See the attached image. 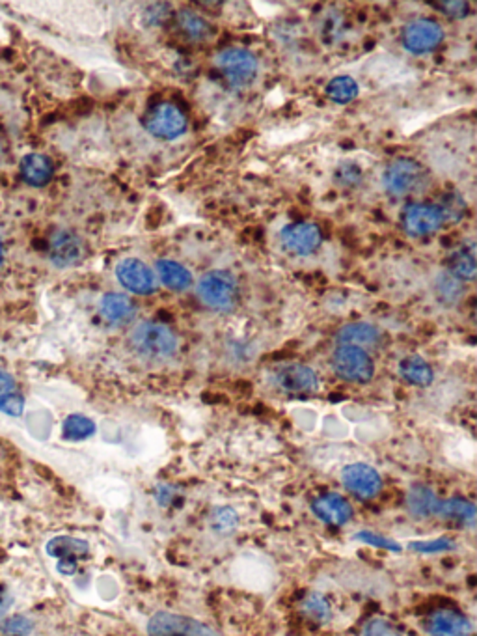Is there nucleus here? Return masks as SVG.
Listing matches in <instances>:
<instances>
[{
  "mask_svg": "<svg viewBox=\"0 0 477 636\" xmlns=\"http://www.w3.org/2000/svg\"><path fill=\"white\" fill-rule=\"evenodd\" d=\"M149 636H219L211 627L172 613H157L147 622Z\"/></svg>",
  "mask_w": 477,
  "mask_h": 636,
  "instance_id": "7",
  "label": "nucleus"
},
{
  "mask_svg": "<svg viewBox=\"0 0 477 636\" xmlns=\"http://www.w3.org/2000/svg\"><path fill=\"white\" fill-rule=\"evenodd\" d=\"M356 539H360L364 543H369V545H375V547H380V548H388V551H401V547L392 541V539H388V538H382L379 534H371V532H360V534H356Z\"/></svg>",
  "mask_w": 477,
  "mask_h": 636,
  "instance_id": "38",
  "label": "nucleus"
},
{
  "mask_svg": "<svg viewBox=\"0 0 477 636\" xmlns=\"http://www.w3.org/2000/svg\"><path fill=\"white\" fill-rule=\"evenodd\" d=\"M438 294L447 303L457 301L459 295H461V280H457L454 275H440V278H438Z\"/></svg>",
  "mask_w": 477,
  "mask_h": 636,
  "instance_id": "33",
  "label": "nucleus"
},
{
  "mask_svg": "<svg viewBox=\"0 0 477 636\" xmlns=\"http://www.w3.org/2000/svg\"><path fill=\"white\" fill-rule=\"evenodd\" d=\"M0 157H3V142H0Z\"/></svg>",
  "mask_w": 477,
  "mask_h": 636,
  "instance_id": "41",
  "label": "nucleus"
},
{
  "mask_svg": "<svg viewBox=\"0 0 477 636\" xmlns=\"http://www.w3.org/2000/svg\"><path fill=\"white\" fill-rule=\"evenodd\" d=\"M157 273L161 282L172 289V292H185L192 284V275L182 264L173 262V259H159Z\"/></svg>",
  "mask_w": 477,
  "mask_h": 636,
  "instance_id": "23",
  "label": "nucleus"
},
{
  "mask_svg": "<svg viewBox=\"0 0 477 636\" xmlns=\"http://www.w3.org/2000/svg\"><path fill=\"white\" fill-rule=\"evenodd\" d=\"M33 629H34V623L24 616H12L0 623V631L8 636H26Z\"/></svg>",
  "mask_w": 477,
  "mask_h": 636,
  "instance_id": "32",
  "label": "nucleus"
},
{
  "mask_svg": "<svg viewBox=\"0 0 477 636\" xmlns=\"http://www.w3.org/2000/svg\"><path fill=\"white\" fill-rule=\"evenodd\" d=\"M275 385L293 396L313 394L319 388L317 373L304 364H284L273 375Z\"/></svg>",
  "mask_w": 477,
  "mask_h": 636,
  "instance_id": "8",
  "label": "nucleus"
},
{
  "mask_svg": "<svg viewBox=\"0 0 477 636\" xmlns=\"http://www.w3.org/2000/svg\"><path fill=\"white\" fill-rule=\"evenodd\" d=\"M0 411L10 416H21L24 411V398L8 371L0 368Z\"/></svg>",
  "mask_w": 477,
  "mask_h": 636,
  "instance_id": "20",
  "label": "nucleus"
},
{
  "mask_svg": "<svg viewBox=\"0 0 477 636\" xmlns=\"http://www.w3.org/2000/svg\"><path fill=\"white\" fill-rule=\"evenodd\" d=\"M303 613H304L306 618H310L315 623L331 622V616H332L331 604H328V601L323 595H319V594H310L303 601Z\"/></svg>",
  "mask_w": 477,
  "mask_h": 636,
  "instance_id": "30",
  "label": "nucleus"
},
{
  "mask_svg": "<svg viewBox=\"0 0 477 636\" xmlns=\"http://www.w3.org/2000/svg\"><path fill=\"white\" fill-rule=\"evenodd\" d=\"M362 636H403L392 623H388L386 620H371L366 627H364V634Z\"/></svg>",
  "mask_w": 477,
  "mask_h": 636,
  "instance_id": "37",
  "label": "nucleus"
},
{
  "mask_svg": "<svg viewBox=\"0 0 477 636\" xmlns=\"http://www.w3.org/2000/svg\"><path fill=\"white\" fill-rule=\"evenodd\" d=\"M431 6L454 19H463L470 14V5L461 3V0H457V3H454V0H447V3H431Z\"/></svg>",
  "mask_w": 477,
  "mask_h": 636,
  "instance_id": "36",
  "label": "nucleus"
},
{
  "mask_svg": "<svg viewBox=\"0 0 477 636\" xmlns=\"http://www.w3.org/2000/svg\"><path fill=\"white\" fill-rule=\"evenodd\" d=\"M326 96L331 98L334 103L345 105L351 103L358 96V84L352 77H336L326 86Z\"/></svg>",
  "mask_w": 477,
  "mask_h": 636,
  "instance_id": "28",
  "label": "nucleus"
},
{
  "mask_svg": "<svg viewBox=\"0 0 477 636\" xmlns=\"http://www.w3.org/2000/svg\"><path fill=\"white\" fill-rule=\"evenodd\" d=\"M450 273L457 280H473L477 267H475V257L473 252L468 248H459L450 256Z\"/></svg>",
  "mask_w": 477,
  "mask_h": 636,
  "instance_id": "27",
  "label": "nucleus"
},
{
  "mask_svg": "<svg viewBox=\"0 0 477 636\" xmlns=\"http://www.w3.org/2000/svg\"><path fill=\"white\" fill-rule=\"evenodd\" d=\"M384 189L398 196H412L426 192L431 185V176L424 164L412 159H398L384 170Z\"/></svg>",
  "mask_w": 477,
  "mask_h": 636,
  "instance_id": "1",
  "label": "nucleus"
},
{
  "mask_svg": "<svg viewBox=\"0 0 477 636\" xmlns=\"http://www.w3.org/2000/svg\"><path fill=\"white\" fill-rule=\"evenodd\" d=\"M10 606H12V597L5 590H0V616H5L10 611Z\"/></svg>",
  "mask_w": 477,
  "mask_h": 636,
  "instance_id": "39",
  "label": "nucleus"
},
{
  "mask_svg": "<svg viewBox=\"0 0 477 636\" xmlns=\"http://www.w3.org/2000/svg\"><path fill=\"white\" fill-rule=\"evenodd\" d=\"M338 345H354L360 347L364 351L377 350L382 341V332L369 323H351L340 329L338 336Z\"/></svg>",
  "mask_w": 477,
  "mask_h": 636,
  "instance_id": "18",
  "label": "nucleus"
},
{
  "mask_svg": "<svg viewBox=\"0 0 477 636\" xmlns=\"http://www.w3.org/2000/svg\"><path fill=\"white\" fill-rule=\"evenodd\" d=\"M332 368L336 375L349 383L366 385L373 379L375 364L368 351L354 345H338L332 355Z\"/></svg>",
  "mask_w": 477,
  "mask_h": 636,
  "instance_id": "4",
  "label": "nucleus"
},
{
  "mask_svg": "<svg viewBox=\"0 0 477 636\" xmlns=\"http://www.w3.org/2000/svg\"><path fill=\"white\" fill-rule=\"evenodd\" d=\"M427 632L431 636H470L472 623L455 611H438L429 618Z\"/></svg>",
  "mask_w": 477,
  "mask_h": 636,
  "instance_id": "17",
  "label": "nucleus"
},
{
  "mask_svg": "<svg viewBox=\"0 0 477 636\" xmlns=\"http://www.w3.org/2000/svg\"><path fill=\"white\" fill-rule=\"evenodd\" d=\"M49 256L56 267L77 266L84 257V243L73 231H56L51 239Z\"/></svg>",
  "mask_w": 477,
  "mask_h": 636,
  "instance_id": "15",
  "label": "nucleus"
},
{
  "mask_svg": "<svg viewBox=\"0 0 477 636\" xmlns=\"http://www.w3.org/2000/svg\"><path fill=\"white\" fill-rule=\"evenodd\" d=\"M399 373L405 381L416 387H429L435 379L433 368L417 355H410L399 362Z\"/></svg>",
  "mask_w": 477,
  "mask_h": 636,
  "instance_id": "24",
  "label": "nucleus"
},
{
  "mask_svg": "<svg viewBox=\"0 0 477 636\" xmlns=\"http://www.w3.org/2000/svg\"><path fill=\"white\" fill-rule=\"evenodd\" d=\"M198 297L207 308L229 312L235 308L238 299L237 282L226 271L205 273L198 282Z\"/></svg>",
  "mask_w": 477,
  "mask_h": 636,
  "instance_id": "3",
  "label": "nucleus"
},
{
  "mask_svg": "<svg viewBox=\"0 0 477 636\" xmlns=\"http://www.w3.org/2000/svg\"><path fill=\"white\" fill-rule=\"evenodd\" d=\"M444 224L442 213L436 206L431 204H412L405 210L403 226L407 234L412 238H424L438 231Z\"/></svg>",
  "mask_w": 477,
  "mask_h": 636,
  "instance_id": "13",
  "label": "nucleus"
},
{
  "mask_svg": "<svg viewBox=\"0 0 477 636\" xmlns=\"http://www.w3.org/2000/svg\"><path fill=\"white\" fill-rule=\"evenodd\" d=\"M94 433H96L94 420H89L88 416H82V415L68 416L62 426V435L66 441H84L92 437Z\"/></svg>",
  "mask_w": 477,
  "mask_h": 636,
  "instance_id": "26",
  "label": "nucleus"
},
{
  "mask_svg": "<svg viewBox=\"0 0 477 636\" xmlns=\"http://www.w3.org/2000/svg\"><path fill=\"white\" fill-rule=\"evenodd\" d=\"M454 541L447 538H440V539H429V541H412L410 548L417 553H442V551H450L454 548Z\"/></svg>",
  "mask_w": 477,
  "mask_h": 636,
  "instance_id": "35",
  "label": "nucleus"
},
{
  "mask_svg": "<svg viewBox=\"0 0 477 636\" xmlns=\"http://www.w3.org/2000/svg\"><path fill=\"white\" fill-rule=\"evenodd\" d=\"M407 508L414 517H431L438 513L440 508V500L436 499V495L433 493V489L426 487V485H414L408 491L407 497Z\"/></svg>",
  "mask_w": 477,
  "mask_h": 636,
  "instance_id": "22",
  "label": "nucleus"
},
{
  "mask_svg": "<svg viewBox=\"0 0 477 636\" xmlns=\"http://www.w3.org/2000/svg\"><path fill=\"white\" fill-rule=\"evenodd\" d=\"M312 511L328 527H343L352 517V506L349 500L334 493L317 497L312 504Z\"/></svg>",
  "mask_w": 477,
  "mask_h": 636,
  "instance_id": "16",
  "label": "nucleus"
},
{
  "mask_svg": "<svg viewBox=\"0 0 477 636\" xmlns=\"http://www.w3.org/2000/svg\"><path fill=\"white\" fill-rule=\"evenodd\" d=\"M3 259H5V250H3V243H0V266H3Z\"/></svg>",
  "mask_w": 477,
  "mask_h": 636,
  "instance_id": "40",
  "label": "nucleus"
},
{
  "mask_svg": "<svg viewBox=\"0 0 477 636\" xmlns=\"http://www.w3.org/2000/svg\"><path fill=\"white\" fill-rule=\"evenodd\" d=\"M52 163L40 154H30L21 161V176L33 187H43L52 180Z\"/></svg>",
  "mask_w": 477,
  "mask_h": 636,
  "instance_id": "19",
  "label": "nucleus"
},
{
  "mask_svg": "<svg viewBox=\"0 0 477 636\" xmlns=\"http://www.w3.org/2000/svg\"><path fill=\"white\" fill-rule=\"evenodd\" d=\"M145 129L157 138L173 140L187 129V116L175 105L159 103L149 108L144 116Z\"/></svg>",
  "mask_w": 477,
  "mask_h": 636,
  "instance_id": "5",
  "label": "nucleus"
},
{
  "mask_svg": "<svg viewBox=\"0 0 477 636\" xmlns=\"http://www.w3.org/2000/svg\"><path fill=\"white\" fill-rule=\"evenodd\" d=\"M136 306L127 295L122 294H108L101 299V313L110 323H127L133 320Z\"/></svg>",
  "mask_w": 477,
  "mask_h": 636,
  "instance_id": "21",
  "label": "nucleus"
},
{
  "mask_svg": "<svg viewBox=\"0 0 477 636\" xmlns=\"http://www.w3.org/2000/svg\"><path fill=\"white\" fill-rule=\"evenodd\" d=\"M438 515L447 517V519H457V520H463V523L473 525L475 506L468 500H463V499H452L447 502H440Z\"/></svg>",
  "mask_w": 477,
  "mask_h": 636,
  "instance_id": "29",
  "label": "nucleus"
},
{
  "mask_svg": "<svg viewBox=\"0 0 477 636\" xmlns=\"http://www.w3.org/2000/svg\"><path fill=\"white\" fill-rule=\"evenodd\" d=\"M336 180L340 185L345 187H354L360 183L362 180V170L354 163H343L338 170H336Z\"/></svg>",
  "mask_w": 477,
  "mask_h": 636,
  "instance_id": "34",
  "label": "nucleus"
},
{
  "mask_svg": "<svg viewBox=\"0 0 477 636\" xmlns=\"http://www.w3.org/2000/svg\"><path fill=\"white\" fill-rule=\"evenodd\" d=\"M116 276L126 289L136 295H149L155 292V276L144 262L136 257L122 259L116 267Z\"/></svg>",
  "mask_w": 477,
  "mask_h": 636,
  "instance_id": "12",
  "label": "nucleus"
},
{
  "mask_svg": "<svg viewBox=\"0 0 477 636\" xmlns=\"http://www.w3.org/2000/svg\"><path fill=\"white\" fill-rule=\"evenodd\" d=\"M177 23H179V28L183 31V34L189 36L194 42H201L209 34H211V28H209V23L203 17H200L198 14L191 12V10L179 12L177 14Z\"/></svg>",
  "mask_w": 477,
  "mask_h": 636,
  "instance_id": "25",
  "label": "nucleus"
},
{
  "mask_svg": "<svg viewBox=\"0 0 477 636\" xmlns=\"http://www.w3.org/2000/svg\"><path fill=\"white\" fill-rule=\"evenodd\" d=\"M133 350L149 360H164L177 351V338L170 327L155 322H144L131 332Z\"/></svg>",
  "mask_w": 477,
  "mask_h": 636,
  "instance_id": "2",
  "label": "nucleus"
},
{
  "mask_svg": "<svg viewBox=\"0 0 477 636\" xmlns=\"http://www.w3.org/2000/svg\"><path fill=\"white\" fill-rule=\"evenodd\" d=\"M444 40L442 26L433 19H417L405 26L403 45L414 54H424L436 49Z\"/></svg>",
  "mask_w": 477,
  "mask_h": 636,
  "instance_id": "10",
  "label": "nucleus"
},
{
  "mask_svg": "<svg viewBox=\"0 0 477 636\" xmlns=\"http://www.w3.org/2000/svg\"><path fill=\"white\" fill-rule=\"evenodd\" d=\"M217 68L235 89L250 84L257 73L256 56L245 49H226L217 56Z\"/></svg>",
  "mask_w": 477,
  "mask_h": 636,
  "instance_id": "6",
  "label": "nucleus"
},
{
  "mask_svg": "<svg viewBox=\"0 0 477 636\" xmlns=\"http://www.w3.org/2000/svg\"><path fill=\"white\" fill-rule=\"evenodd\" d=\"M341 482L349 493L362 500L375 499L382 489L380 474L373 467L366 465V463H352V465H347L341 472Z\"/></svg>",
  "mask_w": 477,
  "mask_h": 636,
  "instance_id": "9",
  "label": "nucleus"
},
{
  "mask_svg": "<svg viewBox=\"0 0 477 636\" xmlns=\"http://www.w3.org/2000/svg\"><path fill=\"white\" fill-rule=\"evenodd\" d=\"M442 213L444 222H459L466 215V201L459 192H447L442 196L440 206H436Z\"/></svg>",
  "mask_w": 477,
  "mask_h": 636,
  "instance_id": "31",
  "label": "nucleus"
},
{
  "mask_svg": "<svg viewBox=\"0 0 477 636\" xmlns=\"http://www.w3.org/2000/svg\"><path fill=\"white\" fill-rule=\"evenodd\" d=\"M323 241L319 226L312 222H296L282 229V243L284 247L296 254V256H308L319 248Z\"/></svg>",
  "mask_w": 477,
  "mask_h": 636,
  "instance_id": "14",
  "label": "nucleus"
},
{
  "mask_svg": "<svg viewBox=\"0 0 477 636\" xmlns=\"http://www.w3.org/2000/svg\"><path fill=\"white\" fill-rule=\"evenodd\" d=\"M89 545L73 536H56L47 543V555L58 560V571L62 575H75L80 558H86Z\"/></svg>",
  "mask_w": 477,
  "mask_h": 636,
  "instance_id": "11",
  "label": "nucleus"
}]
</instances>
